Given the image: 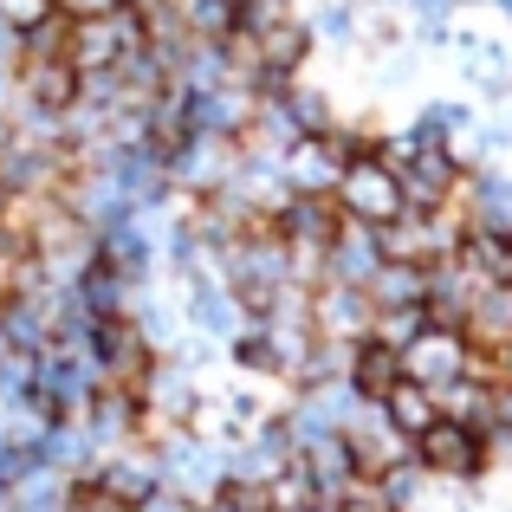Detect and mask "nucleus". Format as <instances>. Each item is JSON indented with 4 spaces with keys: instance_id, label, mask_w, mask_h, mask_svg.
Listing matches in <instances>:
<instances>
[{
    "instance_id": "f257e3e1",
    "label": "nucleus",
    "mask_w": 512,
    "mask_h": 512,
    "mask_svg": "<svg viewBox=\"0 0 512 512\" xmlns=\"http://www.w3.org/2000/svg\"><path fill=\"white\" fill-rule=\"evenodd\" d=\"M409 454L422 461L428 480H441V487H480V480L500 467V461H493V441L480 435V428L448 422V415H435V422L409 441Z\"/></svg>"
},
{
    "instance_id": "f03ea898",
    "label": "nucleus",
    "mask_w": 512,
    "mask_h": 512,
    "mask_svg": "<svg viewBox=\"0 0 512 512\" xmlns=\"http://www.w3.org/2000/svg\"><path fill=\"white\" fill-rule=\"evenodd\" d=\"M137 46H150V26H143L137 7L85 13V20H72V33H65V59L78 65V78L85 72H117Z\"/></svg>"
},
{
    "instance_id": "7ed1b4c3",
    "label": "nucleus",
    "mask_w": 512,
    "mask_h": 512,
    "mask_svg": "<svg viewBox=\"0 0 512 512\" xmlns=\"http://www.w3.org/2000/svg\"><path fill=\"white\" fill-rule=\"evenodd\" d=\"M331 201H338L344 221H363V227H389L402 214V182L383 156H350L331 182Z\"/></svg>"
},
{
    "instance_id": "20e7f679",
    "label": "nucleus",
    "mask_w": 512,
    "mask_h": 512,
    "mask_svg": "<svg viewBox=\"0 0 512 512\" xmlns=\"http://www.w3.org/2000/svg\"><path fill=\"white\" fill-rule=\"evenodd\" d=\"M150 448H156V474H163V487H175L182 500H208V493L227 480L221 441L195 435V428H175V435H156Z\"/></svg>"
},
{
    "instance_id": "39448f33",
    "label": "nucleus",
    "mask_w": 512,
    "mask_h": 512,
    "mask_svg": "<svg viewBox=\"0 0 512 512\" xmlns=\"http://www.w3.org/2000/svg\"><path fill=\"white\" fill-rule=\"evenodd\" d=\"M448 52H454V78L461 91L480 98H512V39L487 33V26H448Z\"/></svg>"
},
{
    "instance_id": "423d86ee",
    "label": "nucleus",
    "mask_w": 512,
    "mask_h": 512,
    "mask_svg": "<svg viewBox=\"0 0 512 512\" xmlns=\"http://www.w3.org/2000/svg\"><path fill=\"white\" fill-rule=\"evenodd\" d=\"M312 59H318V39H312V26H305V13H286V20L260 26V33H253V65H260L253 85H260V98L266 91H286L292 78H305Z\"/></svg>"
},
{
    "instance_id": "0eeeda50",
    "label": "nucleus",
    "mask_w": 512,
    "mask_h": 512,
    "mask_svg": "<svg viewBox=\"0 0 512 512\" xmlns=\"http://www.w3.org/2000/svg\"><path fill=\"white\" fill-rule=\"evenodd\" d=\"M461 247V214L441 208V214H409L402 208L396 221L383 227V260H409V266H435Z\"/></svg>"
},
{
    "instance_id": "6e6552de",
    "label": "nucleus",
    "mask_w": 512,
    "mask_h": 512,
    "mask_svg": "<svg viewBox=\"0 0 512 512\" xmlns=\"http://www.w3.org/2000/svg\"><path fill=\"white\" fill-rule=\"evenodd\" d=\"M467 350H474V344H467V331L435 325V318H428V325L402 344V376L422 383V389H441V383H454V376H467Z\"/></svg>"
},
{
    "instance_id": "1a4fd4ad",
    "label": "nucleus",
    "mask_w": 512,
    "mask_h": 512,
    "mask_svg": "<svg viewBox=\"0 0 512 512\" xmlns=\"http://www.w3.org/2000/svg\"><path fill=\"white\" fill-rule=\"evenodd\" d=\"M234 156H240L234 137H188V143H175V150L163 156L169 188L175 195H214V188L234 175Z\"/></svg>"
},
{
    "instance_id": "9d476101",
    "label": "nucleus",
    "mask_w": 512,
    "mask_h": 512,
    "mask_svg": "<svg viewBox=\"0 0 512 512\" xmlns=\"http://www.w3.org/2000/svg\"><path fill=\"white\" fill-rule=\"evenodd\" d=\"M85 480H91V487L104 493V500H124V506L150 500V493L163 487V474H156V448H150V441H130V448L104 454V461L91 467Z\"/></svg>"
},
{
    "instance_id": "9b49d317",
    "label": "nucleus",
    "mask_w": 512,
    "mask_h": 512,
    "mask_svg": "<svg viewBox=\"0 0 512 512\" xmlns=\"http://www.w3.org/2000/svg\"><path fill=\"white\" fill-rule=\"evenodd\" d=\"M344 448H350V461H357V474H383V467L409 461V435L383 415V402H363L357 409V422L344 428Z\"/></svg>"
},
{
    "instance_id": "f8f14e48",
    "label": "nucleus",
    "mask_w": 512,
    "mask_h": 512,
    "mask_svg": "<svg viewBox=\"0 0 512 512\" xmlns=\"http://www.w3.org/2000/svg\"><path fill=\"white\" fill-rule=\"evenodd\" d=\"M370 318H376L370 292L338 286V279L312 286V331H318V338H331V344H357V338H370Z\"/></svg>"
},
{
    "instance_id": "ddd939ff",
    "label": "nucleus",
    "mask_w": 512,
    "mask_h": 512,
    "mask_svg": "<svg viewBox=\"0 0 512 512\" xmlns=\"http://www.w3.org/2000/svg\"><path fill=\"white\" fill-rule=\"evenodd\" d=\"M376 266H383V227H363V221H338V234L325 240V279L338 286H370Z\"/></svg>"
},
{
    "instance_id": "4468645a",
    "label": "nucleus",
    "mask_w": 512,
    "mask_h": 512,
    "mask_svg": "<svg viewBox=\"0 0 512 512\" xmlns=\"http://www.w3.org/2000/svg\"><path fill=\"white\" fill-rule=\"evenodd\" d=\"M454 214L467 227H500V234H512V169H467L461 195H454Z\"/></svg>"
},
{
    "instance_id": "2eb2a0df",
    "label": "nucleus",
    "mask_w": 512,
    "mask_h": 512,
    "mask_svg": "<svg viewBox=\"0 0 512 512\" xmlns=\"http://www.w3.org/2000/svg\"><path fill=\"white\" fill-rule=\"evenodd\" d=\"M279 169H286L292 195H331V182H338V169H344V150L331 143V130L325 137H299L279 156Z\"/></svg>"
},
{
    "instance_id": "dca6fc26",
    "label": "nucleus",
    "mask_w": 512,
    "mask_h": 512,
    "mask_svg": "<svg viewBox=\"0 0 512 512\" xmlns=\"http://www.w3.org/2000/svg\"><path fill=\"white\" fill-rule=\"evenodd\" d=\"M344 383L357 389L363 402H383L389 389L402 383V350L383 344V338H357L350 344V363H344Z\"/></svg>"
},
{
    "instance_id": "f3484780",
    "label": "nucleus",
    "mask_w": 512,
    "mask_h": 512,
    "mask_svg": "<svg viewBox=\"0 0 512 512\" xmlns=\"http://www.w3.org/2000/svg\"><path fill=\"white\" fill-rule=\"evenodd\" d=\"M338 221L344 214H338L331 195H292L286 208L273 214V234L286 240V247H325V240L338 234Z\"/></svg>"
},
{
    "instance_id": "a211bd4d",
    "label": "nucleus",
    "mask_w": 512,
    "mask_h": 512,
    "mask_svg": "<svg viewBox=\"0 0 512 512\" xmlns=\"http://www.w3.org/2000/svg\"><path fill=\"white\" fill-rule=\"evenodd\" d=\"M78 98V65L72 59H20V104L65 117Z\"/></svg>"
},
{
    "instance_id": "6ab92c4d",
    "label": "nucleus",
    "mask_w": 512,
    "mask_h": 512,
    "mask_svg": "<svg viewBox=\"0 0 512 512\" xmlns=\"http://www.w3.org/2000/svg\"><path fill=\"white\" fill-rule=\"evenodd\" d=\"M461 266L480 279V286H512V234L500 227H467L461 221Z\"/></svg>"
},
{
    "instance_id": "aec40b11",
    "label": "nucleus",
    "mask_w": 512,
    "mask_h": 512,
    "mask_svg": "<svg viewBox=\"0 0 512 512\" xmlns=\"http://www.w3.org/2000/svg\"><path fill=\"white\" fill-rule=\"evenodd\" d=\"M370 305L376 312H402V305H428V266H409V260H383L370 286Z\"/></svg>"
},
{
    "instance_id": "412c9836",
    "label": "nucleus",
    "mask_w": 512,
    "mask_h": 512,
    "mask_svg": "<svg viewBox=\"0 0 512 512\" xmlns=\"http://www.w3.org/2000/svg\"><path fill=\"white\" fill-rule=\"evenodd\" d=\"M435 409L448 415V422H461V428L493 435V383H480V376H454V383H441Z\"/></svg>"
},
{
    "instance_id": "4be33fe9",
    "label": "nucleus",
    "mask_w": 512,
    "mask_h": 512,
    "mask_svg": "<svg viewBox=\"0 0 512 512\" xmlns=\"http://www.w3.org/2000/svg\"><path fill=\"white\" fill-rule=\"evenodd\" d=\"M279 98H286L292 124H299L305 137H325V130H331V124L344 117V111H338V98H331V85H318L312 72H305V78H292V85L279 91Z\"/></svg>"
},
{
    "instance_id": "5701e85b",
    "label": "nucleus",
    "mask_w": 512,
    "mask_h": 512,
    "mask_svg": "<svg viewBox=\"0 0 512 512\" xmlns=\"http://www.w3.org/2000/svg\"><path fill=\"white\" fill-rule=\"evenodd\" d=\"M357 7L363 0H312L305 7V26H312L318 52H350L357 59Z\"/></svg>"
},
{
    "instance_id": "b1692460",
    "label": "nucleus",
    "mask_w": 512,
    "mask_h": 512,
    "mask_svg": "<svg viewBox=\"0 0 512 512\" xmlns=\"http://www.w3.org/2000/svg\"><path fill=\"white\" fill-rule=\"evenodd\" d=\"M383 415H389V422H396L402 435L415 441V435H422V428L435 422L441 409H435V389H422V383H409V376H402V383H396V389L383 396Z\"/></svg>"
},
{
    "instance_id": "393cba45",
    "label": "nucleus",
    "mask_w": 512,
    "mask_h": 512,
    "mask_svg": "<svg viewBox=\"0 0 512 512\" xmlns=\"http://www.w3.org/2000/svg\"><path fill=\"white\" fill-rule=\"evenodd\" d=\"M175 7H182V20H188L195 39H214V46H221L227 33H240V7H247V0H175Z\"/></svg>"
},
{
    "instance_id": "a878e982",
    "label": "nucleus",
    "mask_w": 512,
    "mask_h": 512,
    "mask_svg": "<svg viewBox=\"0 0 512 512\" xmlns=\"http://www.w3.org/2000/svg\"><path fill=\"white\" fill-rule=\"evenodd\" d=\"M415 117H422V124L435 130V137L448 143V150H454V143H461L467 130L480 124V111H474V104H467V98H428V104H422V111H415Z\"/></svg>"
},
{
    "instance_id": "bb28decb",
    "label": "nucleus",
    "mask_w": 512,
    "mask_h": 512,
    "mask_svg": "<svg viewBox=\"0 0 512 512\" xmlns=\"http://www.w3.org/2000/svg\"><path fill=\"white\" fill-rule=\"evenodd\" d=\"M52 13V0H0V20L13 26V33H26V26H39Z\"/></svg>"
},
{
    "instance_id": "cd10ccee",
    "label": "nucleus",
    "mask_w": 512,
    "mask_h": 512,
    "mask_svg": "<svg viewBox=\"0 0 512 512\" xmlns=\"http://www.w3.org/2000/svg\"><path fill=\"white\" fill-rule=\"evenodd\" d=\"M137 512H195V500H182L175 487H156L150 500H137Z\"/></svg>"
},
{
    "instance_id": "c85d7f7f",
    "label": "nucleus",
    "mask_w": 512,
    "mask_h": 512,
    "mask_svg": "<svg viewBox=\"0 0 512 512\" xmlns=\"http://www.w3.org/2000/svg\"><path fill=\"white\" fill-rule=\"evenodd\" d=\"M13 104H20V65H7V59H0V117H7Z\"/></svg>"
},
{
    "instance_id": "c756f323",
    "label": "nucleus",
    "mask_w": 512,
    "mask_h": 512,
    "mask_svg": "<svg viewBox=\"0 0 512 512\" xmlns=\"http://www.w3.org/2000/svg\"><path fill=\"white\" fill-rule=\"evenodd\" d=\"M117 0H52V13H65V20H85V13H111Z\"/></svg>"
},
{
    "instance_id": "7c9ffc66",
    "label": "nucleus",
    "mask_w": 512,
    "mask_h": 512,
    "mask_svg": "<svg viewBox=\"0 0 512 512\" xmlns=\"http://www.w3.org/2000/svg\"><path fill=\"white\" fill-rule=\"evenodd\" d=\"M487 7H493V13H500V20L512 26V0H487Z\"/></svg>"
}]
</instances>
